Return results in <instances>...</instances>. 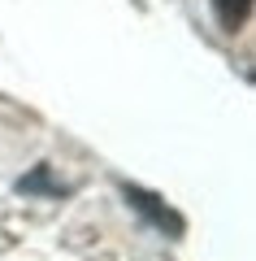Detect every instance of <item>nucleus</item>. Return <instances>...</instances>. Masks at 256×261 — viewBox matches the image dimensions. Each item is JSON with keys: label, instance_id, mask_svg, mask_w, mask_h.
Instances as JSON below:
<instances>
[{"label": "nucleus", "instance_id": "1", "mask_svg": "<svg viewBox=\"0 0 256 261\" xmlns=\"http://www.w3.org/2000/svg\"><path fill=\"white\" fill-rule=\"evenodd\" d=\"M122 196H126V205H130V209H139V214H144L148 222L156 226V231H165L169 240H183V235H187L183 214H174V209L165 205L156 192H148V187H139V183H122Z\"/></svg>", "mask_w": 256, "mask_h": 261}, {"label": "nucleus", "instance_id": "2", "mask_svg": "<svg viewBox=\"0 0 256 261\" xmlns=\"http://www.w3.org/2000/svg\"><path fill=\"white\" fill-rule=\"evenodd\" d=\"M209 9L221 22V31H243L252 18V0H209Z\"/></svg>", "mask_w": 256, "mask_h": 261}, {"label": "nucleus", "instance_id": "3", "mask_svg": "<svg viewBox=\"0 0 256 261\" xmlns=\"http://www.w3.org/2000/svg\"><path fill=\"white\" fill-rule=\"evenodd\" d=\"M18 192L22 196H39V192H44V196H65V183L52 178V166H35L31 174L18 178Z\"/></svg>", "mask_w": 256, "mask_h": 261}]
</instances>
